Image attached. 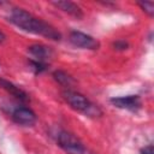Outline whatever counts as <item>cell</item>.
Here are the masks:
<instances>
[{
  "label": "cell",
  "mask_w": 154,
  "mask_h": 154,
  "mask_svg": "<svg viewBox=\"0 0 154 154\" xmlns=\"http://www.w3.org/2000/svg\"><path fill=\"white\" fill-rule=\"evenodd\" d=\"M140 154H154V152H153V146H152V144H148V146L141 148V149H140Z\"/></svg>",
  "instance_id": "4fadbf2b"
},
{
  "label": "cell",
  "mask_w": 154,
  "mask_h": 154,
  "mask_svg": "<svg viewBox=\"0 0 154 154\" xmlns=\"http://www.w3.org/2000/svg\"><path fill=\"white\" fill-rule=\"evenodd\" d=\"M53 77H54V79H55L60 85H64L65 89H70L71 84L73 83V78H72L69 73H66L65 71H63V70H57V71H54V72H53Z\"/></svg>",
  "instance_id": "30bf717a"
},
{
  "label": "cell",
  "mask_w": 154,
  "mask_h": 154,
  "mask_svg": "<svg viewBox=\"0 0 154 154\" xmlns=\"http://www.w3.org/2000/svg\"><path fill=\"white\" fill-rule=\"evenodd\" d=\"M69 41L78 48H83V49H90V51H96L100 48V42L94 38L93 36L84 34L82 31H77L73 30L69 34Z\"/></svg>",
  "instance_id": "277c9868"
},
{
  "label": "cell",
  "mask_w": 154,
  "mask_h": 154,
  "mask_svg": "<svg viewBox=\"0 0 154 154\" xmlns=\"http://www.w3.org/2000/svg\"><path fill=\"white\" fill-rule=\"evenodd\" d=\"M57 143L66 154H94L73 134L60 130L57 134Z\"/></svg>",
  "instance_id": "3957f363"
},
{
  "label": "cell",
  "mask_w": 154,
  "mask_h": 154,
  "mask_svg": "<svg viewBox=\"0 0 154 154\" xmlns=\"http://www.w3.org/2000/svg\"><path fill=\"white\" fill-rule=\"evenodd\" d=\"M28 53L30 55V60L46 63V64H48V59L52 55V51L49 47L43 46V45H38V43L31 45L28 48Z\"/></svg>",
  "instance_id": "52a82bcc"
},
{
  "label": "cell",
  "mask_w": 154,
  "mask_h": 154,
  "mask_svg": "<svg viewBox=\"0 0 154 154\" xmlns=\"http://www.w3.org/2000/svg\"><path fill=\"white\" fill-rule=\"evenodd\" d=\"M113 47H114L116 51H125V49L129 48V43L125 40H117L113 43Z\"/></svg>",
  "instance_id": "7c38bea8"
},
{
  "label": "cell",
  "mask_w": 154,
  "mask_h": 154,
  "mask_svg": "<svg viewBox=\"0 0 154 154\" xmlns=\"http://www.w3.org/2000/svg\"><path fill=\"white\" fill-rule=\"evenodd\" d=\"M11 118L16 124L23 126H31L37 120L35 112L25 106H18L13 108L11 112Z\"/></svg>",
  "instance_id": "5b68a950"
},
{
  "label": "cell",
  "mask_w": 154,
  "mask_h": 154,
  "mask_svg": "<svg viewBox=\"0 0 154 154\" xmlns=\"http://www.w3.org/2000/svg\"><path fill=\"white\" fill-rule=\"evenodd\" d=\"M137 5L149 17H153L154 16V2H152V1H144V2H137Z\"/></svg>",
  "instance_id": "8fae6325"
},
{
  "label": "cell",
  "mask_w": 154,
  "mask_h": 154,
  "mask_svg": "<svg viewBox=\"0 0 154 154\" xmlns=\"http://www.w3.org/2000/svg\"><path fill=\"white\" fill-rule=\"evenodd\" d=\"M0 87L2 89H5L10 95H12L16 100H18L19 102H28L29 101V96L28 94L19 87H17L16 84H13L10 81H6L4 78H0Z\"/></svg>",
  "instance_id": "ba28073f"
},
{
  "label": "cell",
  "mask_w": 154,
  "mask_h": 154,
  "mask_svg": "<svg viewBox=\"0 0 154 154\" xmlns=\"http://www.w3.org/2000/svg\"><path fill=\"white\" fill-rule=\"evenodd\" d=\"M7 20L26 32L40 35V36H43V37L53 40V41H59L61 38L60 32L54 26H52L49 23L32 16L30 12H28L23 8L14 7V8L10 10Z\"/></svg>",
  "instance_id": "6da1fadb"
},
{
  "label": "cell",
  "mask_w": 154,
  "mask_h": 154,
  "mask_svg": "<svg viewBox=\"0 0 154 154\" xmlns=\"http://www.w3.org/2000/svg\"><path fill=\"white\" fill-rule=\"evenodd\" d=\"M5 40H6V35L4 34V31H1V30H0V43H1V42H4Z\"/></svg>",
  "instance_id": "5bb4252c"
},
{
  "label": "cell",
  "mask_w": 154,
  "mask_h": 154,
  "mask_svg": "<svg viewBox=\"0 0 154 154\" xmlns=\"http://www.w3.org/2000/svg\"><path fill=\"white\" fill-rule=\"evenodd\" d=\"M109 102L120 109H126L131 112H136L142 107V101L138 95H128V96H119L112 97Z\"/></svg>",
  "instance_id": "8992f818"
},
{
  "label": "cell",
  "mask_w": 154,
  "mask_h": 154,
  "mask_svg": "<svg viewBox=\"0 0 154 154\" xmlns=\"http://www.w3.org/2000/svg\"><path fill=\"white\" fill-rule=\"evenodd\" d=\"M61 96L65 100V102L75 111L84 114L85 117L90 118H97L102 116V111L100 107L95 103H93L90 100H88L83 94L72 90V89H64L61 91Z\"/></svg>",
  "instance_id": "7a4b0ae2"
},
{
  "label": "cell",
  "mask_w": 154,
  "mask_h": 154,
  "mask_svg": "<svg viewBox=\"0 0 154 154\" xmlns=\"http://www.w3.org/2000/svg\"><path fill=\"white\" fill-rule=\"evenodd\" d=\"M53 6H55L57 8H59L60 11L77 18V19H81L83 18V11L82 8L75 4V2H71V1H52L51 2Z\"/></svg>",
  "instance_id": "9c48e42d"
}]
</instances>
